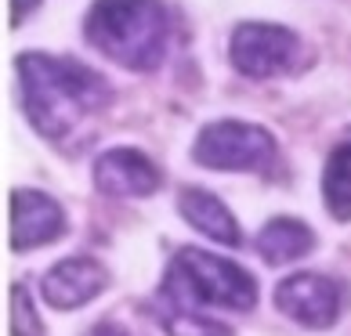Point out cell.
<instances>
[{
	"label": "cell",
	"mask_w": 351,
	"mask_h": 336,
	"mask_svg": "<svg viewBox=\"0 0 351 336\" xmlns=\"http://www.w3.org/2000/svg\"><path fill=\"white\" fill-rule=\"evenodd\" d=\"M163 293L178 307H232L250 311L257 304V282L246 268L214 257L206 250L185 246L174 253L163 279Z\"/></svg>",
	"instance_id": "cell-3"
},
{
	"label": "cell",
	"mask_w": 351,
	"mask_h": 336,
	"mask_svg": "<svg viewBox=\"0 0 351 336\" xmlns=\"http://www.w3.org/2000/svg\"><path fill=\"white\" fill-rule=\"evenodd\" d=\"M178 210H181V217H185L192 228L203 231L206 239L225 242V246H239V242H243V231L236 224V217H232V210L217 196H210L206 188H196V185L181 188Z\"/></svg>",
	"instance_id": "cell-10"
},
{
	"label": "cell",
	"mask_w": 351,
	"mask_h": 336,
	"mask_svg": "<svg viewBox=\"0 0 351 336\" xmlns=\"http://www.w3.org/2000/svg\"><path fill=\"white\" fill-rule=\"evenodd\" d=\"M11 336H44V322L36 315L29 289L22 282L11 289Z\"/></svg>",
	"instance_id": "cell-14"
},
{
	"label": "cell",
	"mask_w": 351,
	"mask_h": 336,
	"mask_svg": "<svg viewBox=\"0 0 351 336\" xmlns=\"http://www.w3.org/2000/svg\"><path fill=\"white\" fill-rule=\"evenodd\" d=\"M62 231H66V214L51 196L33 188L11 192V250L15 253L55 242Z\"/></svg>",
	"instance_id": "cell-8"
},
{
	"label": "cell",
	"mask_w": 351,
	"mask_h": 336,
	"mask_svg": "<svg viewBox=\"0 0 351 336\" xmlns=\"http://www.w3.org/2000/svg\"><path fill=\"white\" fill-rule=\"evenodd\" d=\"M276 307L308 329H330L344 311V286L319 271H301L276 286Z\"/></svg>",
	"instance_id": "cell-6"
},
{
	"label": "cell",
	"mask_w": 351,
	"mask_h": 336,
	"mask_svg": "<svg viewBox=\"0 0 351 336\" xmlns=\"http://www.w3.org/2000/svg\"><path fill=\"white\" fill-rule=\"evenodd\" d=\"M87 336H127V333L120 326H112V322H101V326H95Z\"/></svg>",
	"instance_id": "cell-16"
},
{
	"label": "cell",
	"mask_w": 351,
	"mask_h": 336,
	"mask_svg": "<svg viewBox=\"0 0 351 336\" xmlns=\"http://www.w3.org/2000/svg\"><path fill=\"white\" fill-rule=\"evenodd\" d=\"M84 33L116 66L152 73L163 62L171 22L160 0H95Z\"/></svg>",
	"instance_id": "cell-2"
},
{
	"label": "cell",
	"mask_w": 351,
	"mask_h": 336,
	"mask_svg": "<svg viewBox=\"0 0 351 336\" xmlns=\"http://www.w3.org/2000/svg\"><path fill=\"white\" fill-rule=\"evenodd\" d=\"M322 199L337 221H351V145L330 152L322 170Z\"/></svg>",
	"instance_id": "cell-12"
},
{
	"label": "cell",
	"mask_w": 351,
	"mask_h": 336,
	"mask_svg": "<svg viewBox=\"0 0 351 336\" xmlns=\"http://www.w3.org/2000/svg\"><path fill=\"white\" fill-rule=\"evenodd\" d=\"M95 188L112 199H145L160 188V166L138 148H109L95 159Z\"/></svg>",
	"instance_id": "cell-7"
},
{
	"label": "cell",
	"mask_w": 351,
	"mask_h": 336,
	"mask_svg": "<svg viewBox=\"0 0 351 336\" xmlns=\"http://www.w3.org/2000/svg\"><path fill=\"white\" fill-rule=\"evenodd\" d=\"M257 250L268 264H290L315 250V231L293 217H271L257 235Z\"/></svg>",
	"instance_id": "cell-11"
},
{
	"label": "cell",
	"mask_w": 351,
	"mask_h": 336,
	"mask_svg": "<svg viewBox=\"0 0 351 336\" xmlns=\"http://www.w3.org/2000/svg\"><path fill=\"white\" fill-rule=\"evenodd\" d=\"M192 159L206 170H268L276 163V138L246 120H217L199 131Z\"/></svg>",
	"instance_id": "cell-4"
},
{
	"label": "cell",
	"mask_w": 351,
	"mask_h": 336,
	"mask_svg": "<svg viewBox=\"0 0 351 336\" xmlns=\"http://www.w3.org/2000/svg\"><path fill=\"white\" fill-rule=\"evenodd\" d=\"M40 8V0H11V25H19L29 18V11Z\"/></svg>",
	"instance_id": "cell-15"
},
{
	"label": "cell",
	"mask_w": 351,
	"mask_h": 336,
	"mask_svg": "<svg viewBox=\"0 0 351 336\" xmlns=\"http://www.w3.org/2000/svg\"><path fill=\"white\" fill-rule=\"evenodd\" d=\"M228 58L250 80H271L297 69L301 36L276 22H239L228 40Z\"/></svg>",
	"instance_id": "cell-5"
},
{
	"label": "cell",
	"mask_w": 351,
	"mask_h": 336,
	"mask_svg": "<svg viewBox=\"0 0 351 336\" xmlns=\"http://www.w3.org/2000/svg\"><path fill=\"white\" fill-rule=\"evenodd\" d=\"M22 109L29 123L51 141L80 131L87 116L109 105V83L76 58H55L40 51H25L15 62Z\"/></svg>",
	"instance_id": "cell-1"
},
{
	"label": "cell",
	"mask_w": 351,
	"mask_h": 336,
	"mask_svg": "<svg viewBox=\"0 0 351 336\" xmlns=\"http://www.w3.org/2000/svg\"><path fill=\"white\" fill-rule=\"evenodd\" d=\"M167 336H232L225 322H214L206 315H192V311H174L167 315Z\"/></svg>",
	"instance_id": "cell-13"
},
{
	"label": "cell",
	"mask_w": 351,
	"mask_h": 336,
	"mask_svg": "<svg viewBox=\"0 0 351 336\" xmlns=\"http://www.w3.org/2000/svg\"><path fill=\"white\" fill-rule=\"evenodd\" d=\"M101 289H106V268L98 261H90V257L58 261L40 282L44 300L51 307H58V311H76L87 300H95Z\"/></svg>",
	"instance_id": "cell-9"
}]
</instances>
